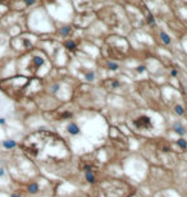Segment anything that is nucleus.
I'll return each instance as SVG.
<instances>
[{"mask_svg": "<svg viewBox=\"0 0 187 197\" xmlns=\"http://www.w3.org/2000/svg\"><path fill=\"white\" fill-rule=\"evenodd\" d=\"M5 123H7L5 118H0V125H3V124H5Z\"/></svg>", "mask_w": 187, "mask_h": 197, "instance_id": "obj_18", "label": "nucleus"}, {"mask_svg": "<svg viewBox=\"0 0 187 197\" xmlns=\"http://www.w3.org/2000/svg\"><path fill=\"white\" fill-rule=\"evenodd\" d=\"M160 37H161V40H163V42H164V44H167V45H169V44H171V37H169L165 32L160 31Z\"/></svg>", "mask_w": 187, "mask_h": 197, "instance_id": "obj_7", "label": "nucleus"}, {"mask_svg": "<svg viewBox=\"0 0 187 197\" xmlns=\"http://www.w3.org/2000/svg\"><path fill=\"white\" fill-rule=\"evenodd\" d=\"M85 177H86V181L89 183H95V177H94V174L91 171H86Z\"/></svg>", "mask_w": 187, "mask_h": 197, "instance_id": "obj_8", "label": "nucleus"}, {"mask_svg": "<svg viewBox=\"0 0 187 197\" xmlns=\"http://www.w3.org/2000/svg\"><path fill=\"white\" fill-rule=\"evenodd\" d=\"M5 173H7V170H5V168L4 167H0V179L5 175Z\"/></svg>", "mask_w": 187, "mask_h": 197, "instance_id": "obj_16", "label": "nucleus"}, {"mask_svg": "<svg viewBox=\"0 0 187 197\" xmlns=\"http://www.w3.org/2000/svg\"><path fill=\"white\" fill-rule=\"evenodd\" d=\"M44 64V59L41 58V56H35L33 59H32V67L35 68V71L39 68V67H41Z\"/></svg>", "mask_w": 187, "mask_h": 197, "instance_id": "obj_4", "label": "nucleus"}, {"mask_svg": "<svg viewBox=\"0 0 187 197\" xmlns=\"http://www.w3.org/2000/svg\"><path fill=\"white\" fill-rule=\"evenodd\" d=\"M173 128H174V131H176L178 135H181V136H183V135L186 133V131H185V128L181 125V123H174V124H173Z\"/></svg>", "mask_w": 187, "mask_h": 197, "instance_id": "obj_6", "label": "nucleus"}, {"mask_svg": "<svg viewBox=\"0 0 187 197\" xmlns=\"http://www.w3.org/2000/svg\"><path fill=\"white\" fill-rule=\"evenodd\" d=\"M9 197H22V196H21L19 192H12V193L9 195Z\"/></svg>", "mask_w": 187, "mask_h": 197, "instance_id": "obj_17", "label": "nucleus"}, {"mask_svg": "<svg viewBox=\"0 0 187 197\" xmlns=\"http://www.w3.org/2000/svg\"><path fill=\"white\" fill-rule=\"evenodd\" d=\"M86 79H87V81H92V79H94V73H92V72L86 73Z\"/></svg>", "mask_w": 187, "mask_h": 197, "instance_id": "obj_15", "label": "nucleus"}, {"mask_svg": "<svg viewBox=\"0 0 187 197\" xmlns=\"http://www.w3.org/2000/svg\"><path fill=\"white\" fill-rule=\"evenodd\" d=\"M133 124L136 125L137 129H147V128H151L153 124H151V119L149 117H140L137 119H135Z\"/></svg>", "mask_w": 187, "mask_h": 197, "instance_id": "obj_1", "label": "nucleus"}, {"mask_svg": "<svg viewBox=\"0 0 187 197\" xmlns=\"http://www.w3.org/2000/svg\"><path fill=\"white\" fill-rule=\"evenodd\" d=\"M105 85H110L111 86L110 88H115V87L119 86V82L118 81H108V82H105Z\"/></svg>", "mask_w": 187, "mask_h": 197, "instance_id": "obj_10", "label": "nucleus"}, {"mask_svg": "<svg viewBox=\"0 0 187 197\" xmlns=\"http://www.w3.org/2000/svg\"><path fill=\"white\" fill-rule=\"evenodd\" d=\"M58 88H59V85H55V86H53V91H58Z\"/></svg>", "mask_w": 187, "mask_h": 197, "instance_id": "obj_19", "label": "nucleus"}, {"mask_svg": "<svg viewBox=\"0 0 187 197\" xmlns=\"http://www.w3.org/2000/svg\"><path fill=\"white\" fill-rule=\"evenodd\" d=\"M68 132L71 135H78L79 133V127H78L77 124H74V123H71L68 125Z\"/></svg>", "mask_w": 187, "mask_h": 197, "instance_id": "obj_5", "label": "nucleus"}, {"mask_svg": "<svg viewBox=\"0 0 187 197\" xmlns=\"http://www.w3.org/2000/svg\"><path fill=\"white\" fill-rule=\"evenodd\" d=\"M1 146L5 150H13L17 147V142L14 139H3L1 141Z\"/></svg>", "mask_w": 187, "mask_h": 197, "instance_id": "obj_2", "label": "nucleus"}, {"mask_svg": "<svg viewBox=\"0 0 187 197\" xmlns=\"http://www.w3.org/2000/svg\"><path fill=\"white\" fill-rule=\"evenodd\" d=\"M108 67H109L110 69H113V71L118 69V64H115V63H113V61H109V63H108Z\"/></svg>", "mask_w": 187, "mask_h": 197, "instance_id": "obj_13", "label": "nucleus"}, {"mask_svg": "<svg viewBox=\"0 0 187 197\" xmlns=\"http://www.w3.org/2000/svg\"><path fill=\"white\" fill-rule=\"evenodd\" d=\"M137 71H139V72H144V71H145V67H139Z\"/></svg>", "mask_w": 187, "mask_h": 197, "instance_id": "obj_21", "label": "nucleus"}, {"mask_svg": "<svg viewBox=\"0 0 187 197\" xmlns=\"http://www.w3.org/2000/svg\"><path fill=\"white\" fill-rule=\"evenodd\" d=\"M172 76H173V77L177 76V71H172Z\"/></svg>", "mask_w": 187, "mask_h": 197, "instance_id": "obj_22", "label": "nucleus"}, {"mask_svg": "<svg viewBox=\"0 0 187 197\" xmlns=\"http://www.w3.org/2000/svg\"><path fill=\"white\" fill-rule=\"evenodd\" d=\"M65 47H67V49H69V50H74L76 44H74L73 41H67V42H65Z\"/></svg>", "mask_w": 187, "mask_h": 197, "instance_id": "obj_12", "label": "nucleus"}, {"mask_svg": "<svg viewBox=\"0 0 187 197\" xmlns=\"http://www.w3.org/2000/svg\"><path fill=\"white\" fill-rule=\"evenodd\" d=\"M26 3H27L28 5H31V4H33V3H35V0H26Z\"/></svg>", "mask_w": 187, "mask_h": 197, "instance_id": "obj_20", "label": "nucleus"}, {"mask_svg": "<svg viewBox=\"0 0 187 197\" xmlns=\"http://www.w3.org/2000/svg\"><path fill=\"white\" fill-rule=\"evenodd\" d=\"M177 145H178L181 149H183V150H185V149H187V142L185 141V139H182V138L177 141Z\"/></svg>", "mask_w": 187, "mask_h": 197, "instance_id": "obj_9", "label": "nucleus"}, {"mask_svg": "<svg viewBox=\"0 0 187 197\" xmlns=\"http://www.w3.org/2000/svg\"><path fill=\"white\" fill-rule=\"evenodd\" d=\"M69 31H71L69 27H64V28H62V35L63 36H67V35L69 33Z\"/></svg>", "mask_w": 187, "mask_h": 197, "instance_id": "obj_14", "label": "nucleus"}, {"mask_svg": "<svg viewBox=\"0 0 187 197\" xmlns=\"http://www.w3.org/2000/svg\"><path fill=\"white\" fill-rule=\"evenodd\" d=\"M174 110H176V113L178 114V115H183V113H185V110H183V107L181 105H176V107H174Z\"/></svg>", "mask_w": 187, "mask_h": 197, "instance_id": "obj_11", "label": "nucleus"}, {"mask_svg": "<svg viewBox=\"0 0 187 197\" xmlns=\"http://www.w3.org/2000/svg\"><path fill=\"white\" fill-rule=\"evenodd\" d=\"M39 189H40V187H39V184L35 182L30 183L28 186H27V192L28 193H31V195H36L37 192H39Z\"/></svg>", "mask_w": 187, "mask_h": 197, "instance_id": "obj_3", "label": "nucleus"}]
</instances>
